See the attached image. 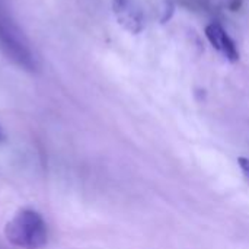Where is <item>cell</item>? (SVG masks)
<instances>
[{
    "mask_svg": "<svg viewBox=\"0 0 249 249\" xmlns=\"http://www.w3.org/2000/svg\"><path fill=\"white\" fill-rule=\"evenodd\" d=\"M0 50L9 60H12L20 69L26 71L38 70V61L26 35L20 29V26L15 22L12 15H9L1 0H0Z\"/></svg>",
    "mask_w": 249,
    "mask_h": 249,
    "instance_id": "cell-1",
    "label": "cell"
},
{
    "mask_svg": "<svg viewBox=\"0 0 249 249\" xmlns=\"http://www.w3.org/2000/svg\"><path fill=\"white\" fill-rule=\"evenodd\" d=\"M6 238L10 244L22 249H41L47 245L48 229L34 210L19 212L6 226Z\"/></svg>",
    "mask_w": 249,
    "mask_h": 249,
    "instance_id": "cell-2",
    "label": "cell"
},
{
    "mask_svg": "<svg viewBox=\"0 0 249 249\" xmlns=\"http://www.w3.org/2000/svg\"><path fill=\"white\" fill-rule=\"evenodd\" d=\"M114 15L118 23L131 34H140L144 29V15L136 0H112Z\"/></svg>",
    "mask_w": 249,
    "mask_h": 249,
    "instance_id": "cell-3",
    "label": "cell"
},
{
    "mask_svg": "<svg viewBox=\"0 0 249 249\" xmlns=\"http://www.w3.org/2000/svg\"><path fill=\"white\" fill-rule=\"evenodd\" d=\"M206 35L210 41V44L220 53L225 54V57L235 63L239 60V53L238 48L235 45V42L232 41V38L226 34V31L219 25V23H212L206 28Z\"/></svg>",
    "mask_w": 249,
    "mask_h": 249,
    "instance_id": "cell-4",
    "label": "cell"
},
{
    "mask_svg": "<svg viewBox=\"0 0 249 249\" xmlns=\"http://www.w3.org/2000/svg\"><path fill=\"white\" fill-rule=\"evenodd\" d=\"M238 163H239V166H241V169H242V172H244V175L247 177V179L249 181V159L248 158H239L238 159Z\"/></svg>",
    "mask_w": 249,
    "mask_h": 249,
    "instance_id": "cell-5",
    "label": "cell"
},
{
    "mask_svg": "<svg viewBox=\"0 0 249 249\" xmlns=\"http://www.w3.org/2000/svg\"><path fill=\"white\" fill-rule=\"evenodd\" d=\"M0 142H3V133H1V130H0Z\"/></svg>",
    "mask_w": 249,
    "mask_h": 249,
    "instance_id": "cell-6",
    "label": "cell"
}]
</instances>
